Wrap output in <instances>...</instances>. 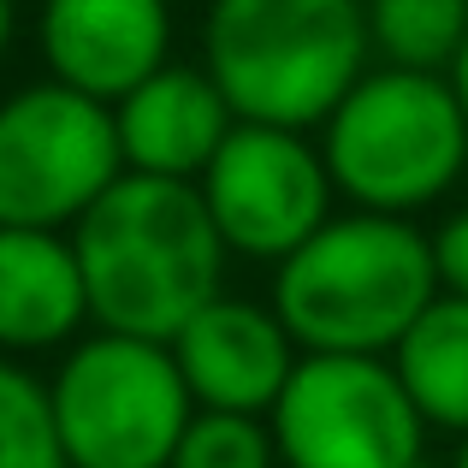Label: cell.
Wrapping results in <instances>:
<instances>
[{"instance_id":"1","label":"cell","mask_w":468,"mask_h":468,"mask_svg":"<svg viewBox=\"0 0 468 468\" xmlns=\"http://www.w3.org/2000/svg\"><path fill=\"white\" fill-rule=\"evenodd\" d=\"M90 320L119 338L172 344L226 279V243L196 184L119 172L113 190L71 226Z\"/></svg>"},{"instance_id":"2","label":"cell","mask_w":468,"mask_h":468,"mask_svg":"<svg viewBox=\"0 0 468 468\" xmlns=\"http://www.w3.org/2000/svg\"><path fill=\"white\" fill-rule=\"evenodd\" d=\"M433 297V238L362 207L332 214L273 279V314L303 356H391Z\"/></svg>"},{"instance_id":"3","label":"cell","mask_w":468,"mask_h":468,"mask_svg":"<svg viewBox=\"0 0 468 468\" xmlns=\"http://www.w3.org/2000/svg\"><path fill=\"white\" fill-rule=\"evenodd\" d=\"M202 71L243 125L309 131L356 90L367 66L362 0H214Z\"/></svg>"},{"instance_id":"4","label":"cell","mask_w":468,"mask_h":468,"mask_svg":"<svg viewBox=\"0 0 468 468\" xmlns=\"http://www.w3.org/2000/svg\"><path fill=\"white\" fill-rule=\"evenodd\" d=\"M320 154L362 214H398L439 202L468 166V119L439 71H362L356 90L320 125Z\"/></svg>"},{"instance_id":"5","label":"cell","mask_w":468,"mask_h":468,"mask_svg":"<svg viewBox=\"0 0 468 468\" xmlns=\"http://www.w3.org/2000/svg\"><path fill=\"white\" fill-rule=\"evenodd\" d=\"M48 403L66 468H172V451L196 415L166 344L119 332H90L71 344Z\"/></svg>"},{"instance_id":"6","label":"cell","mask_w":468,"mask_h":468,"mask_svg":"<svg viewBox=\"0 0 468 468\" xmlns=\"http://www.w3.org/2000/svg\"><path fill=\"white\" fill-rule=\"evenodd\" d=\"M119 172L113 107L54 78L0 101V226L66 231L113 190Z\"/></svg>"},{"instance_id":"7","label":"cell","mask_w":468,"mask_h":468,"mask_svg":"<svg viewBox=\"0 0 468 468\" xmlns=\"http://www.w3.org/2000/svg\"><path fill=\"white\" fill-rule=\"evenodd\" d=\"M267 427L285 468H410L427 457V421L391 356H303Z\"/></svg>"},{"instance_id":"8","label":"cell","mask_w":468,"mask_h":468,"mask_svg":"<svg viewBox=\"0 0 468 468\" xmlns=\"http://www.w3.org/2000/svg\"><path fill=\"white\" fill-rule=\"evenodd\" d=\"M202 207L214 219L226 255L250 261H291L303 243L332 219V184L320 143L279 125H231L219 154L196 178Z\"/></svg>"},{"instance_id":"9","label":"cell","mask_w":468,"mask_h":468,"mask_svg":"<svg viewBox=\"0 0 468 468\" xmlns=\"http://www.w3.org/2000/svg\"><path fill=\"white\" fill-rule=\"evenodd\" d=\"M36 48L54 83L113 107L154 71H166L172 6L166 0H42Z\"/></svg>"},{"instance_id":"10","label":"cell","mask_w":468,"mask_h":468,"mask_svg":"<svg viewBox=\"0 0 468 468\" xmlns=\"http://www.w3.org/2000/svg\"><path fill=\"white\" fill-rule=\"evenodd\" d=\"M190 386L196 410H226V415H273L279 391L291 386L303 350L285 332V320L261 303H238L219 291L178 338L166 344Z\"/></svg>"},{"instance_id":"11","label":"cell","mask_w":468,"mask_h":468,"mask_svg":"<svg viewBox=\"0 0 468 468\" xmlns=\"http://www.w3.org/2000/svg\"><path fill=\"white\" fill-rule=\"evenodd\" d=\"M231 125H238V113L226 107L219 83L190 66L154 71L125 101H113L119 160H125V172H143V178L196 184L207 160L219 154V143L231 137Z\"/></svg>"},{"instance_id":"12","label":"cell","mask_w":468,"mask_h":468,"mask_svg":"<svg viewBox=\"0 0 468 468\" xmlns=\"http://www.w3.org/2000/svg\"><path fill=\"white\" fill-rule=\"evenodd\" d=\"M90 320L78 250L59 231L0 226V356L54 350Z\"/></svg>"},{"instance_id":"13","label":"cell","mask_w":468,"mask_h":468,"mask_svg":"<svg viewBox=\"0 0 468 468\" xmlns=\"http://www.w3.org/2000/svg\"><path fill=\"white\" fill-rule=\"evenodd\" d=\"M410 403L421 410L427 427H445V433H468V303L439 291L421 309L403 344L391 350Z\"/></svg>"},{"instance_id":"14","label":"cell","mask_w":468,"mask_h":468,"mask_svg":"<svg viewBox=\"0 0 468 468\" xmlns=\"http://www.w3.org/2000/svg\"><path fill=\"white\" fill-rule=\"evenodd\" d=\"M367 48L398 71H439L445 78L457 48L468 42V0H362Z\"/></svg>"},{"instance_id":"15","label":"cell","mask_w":468,"mask_h":468,"mask_svg":"<svg viewBox=\"0 0 468 468\" xmlns=\"http://www.w3.org/2000/svg\"><path fill=\"white\" fill-rule=\"evenodd\" d=\"M0 468H66L48 386L12 356H0Z\"/></svg>"},{"instance_id":"16","label":"cell","mask_w":468,"mask_h":468,"mask_svg":"<svg viewBox=\"0 0 468 468\" xmlns=\"http://www.w3.org/2000/svg\"><path fill=\"white\" fill-rule=\"evenodd\" d=\"M172 468H279L273 427H267V415L196 410L172 451Z\"/></svg>"},{"instance_id":"17","label":"cell","mask_w":468,"mask_h":468,"mask_svg":"<svg viewBox=\"0 0 468 468\" xmlns=\"http://www.w3.org/2000/svg\"><path fill=\"white\" fill-rule=\"evenodd\" d=\"M433 267H439V291L468 303V207H457L433 231Z\"/></svg>"},{"instance_id":"18","label":"cell","mask_w":468,"mask_h":468,"mask_svg":"<svg viewBox=\"0 0 468 468\" xmlns=\"http://www.w3.org/2000/svg\"><path fill=\"white\" fill-rule=\"evenodd\" d=\"M445 78H451V90H457V107H463V119H468V42L457 48V59H451Z\"/></svg>"},{"instance_id":"19","label":"cell","mask_w":468,"mask_h":468,"mask_svg":"<svg viewBox=\"0 0 468 468\" xmlns=\"http://www.w3.org/2000/svg\"><path fill=\"white\" fill-rule=\"evenodd\" d=\"M6 42H12V0H0V54H6Z\"/></svg>"},{"instance_id":"20","label":"cell","mask_w":468,"mask_h":468,"mask_svg":"<svg viewBox=\"0 0 468 468\" xmlns=\"http://www.w3.org/2000/svg\"><path fill=\"white\" fill-rule=\"evenodd\" d=\"M451 468H468V433H463V445H457V463Z\"/></svg>"},{"instance_id":"21","label":"cell","mask_w":468,"mask_h":468,"mask_svg":"<svg viewBox=\"0 0 468 468\" xmlns=\"http://www.w3.org/2000/svg\"><path fill=\"white\" fill-rule=\"evenodd\" d=\"M410 468H445V463H433V457H421V463H410Z\"/></svg>"}]
</instances>
